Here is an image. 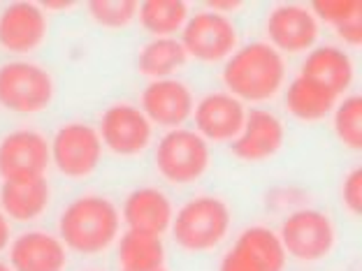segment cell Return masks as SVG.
Segmentation results:
<instances>
[{"instance_id":"cell-22","label":"cell","mask_w":362,"mask_h":271,"mask_svg":"<svg viewBox=\"0 0 362 271\" xmlns=\"http://www.w3.org/2000/svg\"><path fill=\"white\" fill-rule=\"evenodd\" d=\"M117 262L121 271H153L165 267L163 236L128 229L117 241Z\"/></svg>"},{"instance_id":"cell-11","label":"cell","mask_w":362,"mask_h":271,"mask_svg":"<svg viewBox=\"0 0 362 271\" xmlns=\"http://www.w3.org/2000/svg\"><path fill=\"white\" fill-rule=\"evenodd\" d=\"M52 165L49 139L35 128H14L0 137V181L47 176Z\"/></svg>"},{"instance_id":"cell-1","label":"cell","mask_w":362,"mask_h":271,"mask_svg":"<svg viewBox=\"0 0 362 271\" xmlns=\"http://www.w3.org/2000/svg\"><path fill=\"white\" fill-rule=\"evenodd\" d=\"M121 234V211L103 193H81L59 216V239L81 258L105 255Z\"/></svg>"},{"instance_id":"cell-26","label":"cell","mask_w":362,"mask_h":271,"mask_svg":"<svg viewBox=\"0 0 362 271\" xmlns=\"http://www.w3.org/2000/svg\"><path fill=\"white\" fill-rule=\"evenodd\" d=\"M139 3L133 0H93L86 5V12L95 26L105 30H126L137 19Z\"/></svg>"},{"instance_id":"cell-27","label":"cell","mask_w":362,"mask_h":271,"mask_svg":"<svg viewBox=\"0 0 362 271\" xmlns=\"http://www.w3.org/2000/svg\"><path fill=\"white\" fill-rule=\"evenodd\" d=\"M309 7L318 23L325 21L334 28L351 21L353 16L362 14V3H358V0H318V3H311Z\"/></svg>"},{"instance_id":"cell-29","label":"cell","mask_w":362,"mask_h":271,"mask_svg":"<svg viewBox=\"0 0 362 271\" xmlns=\"http://www.w3.org/2000/svg\"><path fill=\"white\" fill-rule=\"evenodd\" d=\"M360 19H362V14L353 16L351 21L341 23V26L334 28L337 37H339L341 42L346 47H351V49H360V44H362V21Z\"/></svg>"},{"instance_id":"cell-10","label":"cell","mask_w":362,"mask_h":271,"mask_svg":"<svg viewBox=\"0 0 362 271\" xmlns=\"http://www.w3.org/2000/svg\"><path fill=\"white\" fill-rule=\"evenodd\" d=\"M288 255L281 239L267 225L244 227L223 253L218 271H286Z\"/></svg>"},{"instance_id":"cell-3","label":"cell","mask_w":362,"mask_h":271,"mask_svg":"<svg viewBox=\"0 0 362 271\" xmlns=\"http://www.w3.org/2000/svg\"><path fill=\"white\" fill-rule=\"evenodd\" d=\"M233 207L221 195H195L172 218V239L186 255H207L221 248L233 229Z\"/></svg>"},{"instance_id":"cell-30","label":"cell","mask_w":362,"mask_h":271,"mask_svg":"<svg viewBox=\"0 0 362 271\" xmlns=\"http://www.w3.org/2000/svg\"><path fill=\"white\" fill-rule=\"evenodd\" d=\"M244 7H246V3H240V0H211V3H207L209 12L228 16V19H233V14H240Z\"/></svg>"},{"instance_id":"cell-9","label":"cell","mask_w":362,"mask_h":271,"mask_svg":"<svg viewBox=\"0 0 362 271\" xmlns=\"http://www.w3.org/2000/svg\"><path fill=\"white\" fill-rule=\"evenodd\" d=\"M103 149L117 158H139L151 149L153 126L133 102H114L100 114L98 123Z\"/></svg>"},{"instance_id":"cell-35","label":"cell","mask_w":362,"mask_h":271,"mask_svg":"<svg viewBox=\"0 0 362 271\" xmlns=\"http://www.w3.org/2000/svg\"><path fill=\"white\" fill-rule=\"evenodd\" d=\"M86 271H103V269H86Z\"/></svg>"},{"instance_id":"cell-14","label":"cell","mask_w":362,"mask_h":271,"mask_svg":"<svg viewBox=\"0 0 362 271\" xmlns=\"http://www.w3.org/2000/svg\"><path fill=\"white\" fill-rule=\"evenodd\" d=\"M286 146V123L267 107L246 112L242 133L230 142V153L244 165H260L276 158Z\"/></svg>"},{"instance_id":"cell-34","label":"cell","mask_w":362,"mask_h":271,"mask_svg":"<svg viewBox=\"0 0 362 271\" xmlns=\"http://www.w3.org/2000/svg\"><path fill=\"white\" fill-rule=\"evenodd\" d=\"M153 271H170L168 267H160V269H153Z\"/></svg>"},{"instance_id":"cell-21","label":"cell","mask_w":362,"mask_h":271,"mask_svg":"<svg viewBox=\"0 0 362 271\" xmlns=\"http://www.w3.org/2000/svg\"><path fill=\"white\" fill-rule=\"evenodd\" d=\"M339 102L332 90L316 84L307 77L298 75L291 84L286 86L284 93V107L295 121L307 123V126H316V123L332 116L334 107Z\"/></svg>"},{"instance_id":"cell-24","label":"cell","mask_w":362,"mask_h":271,"mask_svg":"<svg viewBox=\"0 0 362 271\" xmlns=\"http://www.w3.org/2000/svg\"><path fill=\"white\" fill-rule=\"evenodd\" d=\"M188 3L181 0H146L139 3L137 19L151 37H175L188 21Z\"/></svg>"},{"instance_id":"cell-23","label":"cell","mask_w":362,"mask_h":271,"mask_svg":"<svg viewBox=\"0 0 362 271\" xmlns=\"http://www.w3.org/2000/svg\"><path fill=\"white\" fill-rule=\"evenodd\" d=\"M186 63L188 56L177 37H151L137 54V72L151 81L175 77Z\"/></svg>"},{"instance_id":"cell-8","label":"cell","mask_w":362,"mask_h":271,"mask_svg":"<svg viewBox=\"0 0 362 271\" xmlns=\"http://www.w3.org/2000/svg\"><path fill=\"white\" fill-rule=\"evenodd\" d=\"M179 42L188 59L197 63H226L240 47V28L228 16L202 10L188 16Z\"/></svg>"},{"instance_id":"cell-2","label":"cell","mask_w":362,"mask_h":271,"mask_svg":"<svg viewBox=\"0 0 362 271\" xmlns=\"http://www.w3.org/2000/svg\"><path fill=\"white\" fill-rule=\"evenodd\" d=\"M288 68L284 56L267 42H249L223 63V86L244 104H265L281 93Z\"/></svg>"},{"instance_id":"cell-6","label":"cell","mask_w":362,"mask_h":271,"mask_svg":"<svg viewBox=\"0 0 362 271\" xmlns=\"http://www.w3.org/2000/svg\"><path fill=\"white\" fill-rule=\"evenodd\" d=\"M279 239L288 258L304 262V265H318L339 246V229L334 218L323 209L302 207L291 211L284 218Z\"/></svg>"},{"instance_id":"cell-15","label":"cell","mask_w":362,"mask_h":271,"mask_svg":"<svg viewBox=\"0 0 362 271\" xmlns=\"http://www.w3.org/2000/svg\"><path fill=\"white\" fill-rule=\"evenodd\" d=\"M195 95L184 79H153L139 95V109L156 128L177 130L193 116Z\"/></svg>"},{"instance_id":"cell-12","label":"cell","mask_w":362,"mask_h":271,"mask_svg":"<svg viewBox=\"0 0 362 271\" xmlns=\"http://www.w3.org/2000/svg\"><path fill=\"white\" fill-rule=\"evenodd\" d=\"M267 44L279 54L298 56L316 47L320 37V23L311 7L300 3H281L267 12L265 19Z\"/></svg>"},{"instance_id":"cell-7","label":"cell","mask_w":362,"mask_h":271,"mask_svg":"<svg viewBox=\"0 0 362 271\" xmlns=\"http://www.w3.org/2000/svg\"><path fill=\"white\" fill-rule=\"evenodd\" d=\"M49 155L63 179L79 183L100 169L105 149L98 128L86 121H68L49 139Z\"/></svg>"},{"instance_id":"cell-25","label":"cell","mask_w":362,"mask_h":271,"mask_svg":"<svg viewBox=\"0 0 362 271\" xmlns=\"http://www.w3.org/2000/svg\"><path fill=\"white\" fill-rule=\"evenodd\" d=\"M332 130L341 146L351 151L362 149V97L358 93L344 95L332 112Z\"/></svg>"},{"instance_id":"cell-17","label":"cell","mask_w":362,"mask_h":271,"mask_svg":"<svg viewBox=\"0 0 362 271\" xmlns=\"http://www.w3.org/2000/svg\"><path fill=\"white\" fill-rule=\"evenodd\" d=\"M70 251L59 234L33 227L12 236L10 267L12 271H68Z\"/></svg>"},{"instance_id":"cell-16","label":"cell","mask_w":362,"mask_h":271,"mask_svg":"<svg viewBox=\"0 0 362 271\" xmlns=\"http://www.w3.org/2000/svg\"><path fill=\"white\" fill-rule=\"evenodd\" d=\"M191 119L195 123V133L209 146L230 144L242 133L246 107L228 90H211L195 102Z\"/></svg>"},{"instance_id":"cell-20","label":"cell","mask_w":362,"mask_h":271,"mask_svg":"<svg viewBox=\"0 0 362 271\" xmlns=\"http://www.w3.org/2000/svg\"><path fill=\"white\" fill-rule=\"evenodd\" d=\"M54 188L47 176L0 183V211L12 223H35L52 207Z\"/></svg>"},{"instance_id":"cell-4","label":"cell","mask_w":362,"mask_h":271,"mask_svg":"<svg viewBox=\"0 0 362 271\" xmlns=\"http://www.w3.org/2000/svg\"><path fill=\"white\" fill-rule=\"evenodd\" d=\"M211 146L188 128L168 130L153 146V169L168 186H195L211 169Z\"/></svg>"},{"instance_id":"cell-19","label":"cell","mask_w":362,"mask_h":271,"mask_svg":"<svg viewBox=\"0 0 362 271\" xmlns=\"http://www.w3.org/2000/svg\"><path fill=\"white\" fill-rule=\"evenodd\" d=\"M300 75L341 97L349 93L356 81V61L344 47L318 44L307 52V59L300 65Z\"/></svg>"},{"instance_id":"cell-5","label":"cell","mask_w":362,"mask_h":271,"mask_svg":"<svg viewBox=\"0 0 362 271\" xmlns=\"http://www.w3.org/2000/svg\"><path fill=\"white\" fill-rule=\"evenodd\" d=\"M56 79L45 65L30 59L0 63V107L16 116H35L52 109Z\"/></svg>"},{"instance_id":"cell-28","label":"cell","mask_w":362,"mask_h":271,"mask_svg":"<svg viewBox=\"0 0 362 271\" xmlns=\"http://www.w3.org/2000/svg\"><path fill=\"white\" fill-rule=\"evenodd\" d=\"M341 204L344 209H346V213L351 218H358L360 213V200H362V171L360 167H353L346 176H344L341 181Z\"/></svg>"},{"instance_id":"cell-31","label":"cell","mask_w":362,"mask_h":271,"mask_svg":"<svg viewBox=\"0 0 362 271\" xmlns=\"http://www.w3.org/2000/svg\"><path fill=\"white\" fill-rule=\"evenodd\" d=\"M12 220L5 216L3 211H0V253H5L7 248H10V241H12Z\"/></svg>"},{"instance_id":"cell-18","label":"cell","mask_w":362,"mask_h":271,"mask_svg":"<svg viewBox=\"0 0 362 271\" xmlns=\"http://www.w3.org/2000/svg\"><path fill=\"white\" fill-rule=\"evenodd\" d=\"M172 218H175V204L163 188L139 186L123 200L121 223H126V227L135 232L163 236L170 232Z\"/></svg>"},{"instance_id":"cell-13","label":"cell","mask_w":362,"mask_h":271,"mask_svg":"<svg viewBox=\"0 0 362 271\" xmlns=\"http://www.w3.org/2000/svg\"><path fill=\"white\" fill-rule=\"evenodd\" d=\"M49 40V16L37 3H10L0 10V52L28 59Z\"/></svg>"},{"instance_id":"cell-32","label":"cell","mask_w":362,"mask_h":271,"mask_svg":"<svg viewBox=\"0 0 362 271\" xmlns=\"http://www.w3.org/2000/svg\"><path fill=\"white\" fill-rule=\"evenodd\" d=\"M42 12L49 14H63V12H72L77 7V3H63V0H47V3H40Z\"/></svg>"},{"instance_id":"cell-33","label":"cell","mask_w":362,"mask_h":271,"mask_svg":"<svg viewBox=\"0 0 362 271\" xmlns=\"http://www.w3.org/2000/svg\"><path fill=\"white\" fill-rule=\"evenodd\" d=\"M0 271H12V267L7 265V262H3V260H0Z\"/></svg>"}]
</instances>
